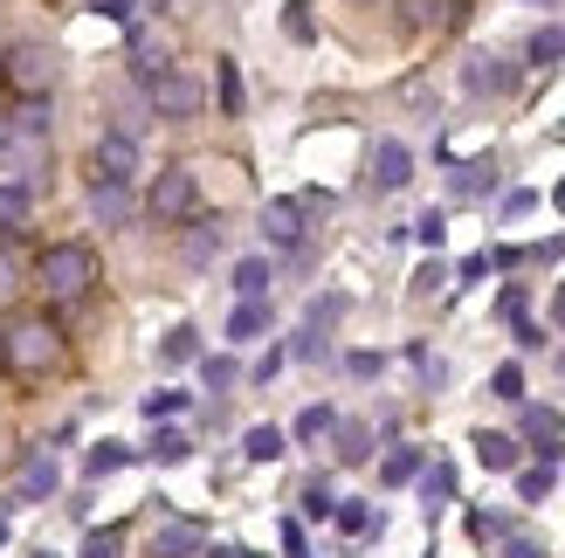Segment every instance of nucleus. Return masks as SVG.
I'll return each mask as SVG.
<instances>
[{"label": "nucleus", "instance_id": "nucleus-21", "mask_svg": "<svg viewBox=\"0 0 565 558\" xmlns=\"http://www.w3.org/2000/svg\"><path fill=\"white\" fill-rule=\"evenodd\" d=\"M331 434H338V462H365V455H373V428H365V421H345Z\"/></svg>", "mask_w": 565, "mask_h": 558}, {"label": "nucleus", "instance_id": "nucleus-57", "mask_svg": "<svg viewBox=\"0 0 565 558\" xmlns=\"http://www.w3.org/2000/svg\"><path fill=\"white\" fill-rule=\"evenodd\" d=\"M0 462H8V449H0Z\"/></svg>", "mask_w": 565, "mask_h": 558}, {"label": "nucleus", "instance_id": "nucleus-6", "mask_svg": "<svg viewBox=\"0 0 565 558\" xmlns=\"http://www.w3.org/2000/svg\"><path fill=\"white\" fill-rule=\"evenodd\" d=\"M0 76H8L21 97H49V83H55V55H49L42 42H21L8 63H0Z\"/></svg>", "mask_w": 565, "mask_h": 558}, {"label": "nucleus", "instance_id": "nucleus-36", "mask_svg": "<svg viewBox=\"0 0 565 558\" xmlns=\"http://www.w3.org/2000/svg\"><path fill=\"white\" fill-rule=\"evenodd\" d=\"M201 379L214 386V394H228V386H235V358H201Z\"/></svg>", "mask_w": 565, "mask_h": 558}, {"label": "nucleus", "instance_id": "nucleus-42", "mask_svg": "<svg viewBox=\"0 0 565 558\" xmlns=\"http://www.w3.org/2000/svg\"><path fill=\"white\" fill-rule=\"evenodd\" d=\"M14 290H21V262L8 256V248H0V303H8Z\"/></svg>", "mask_w": 565, "mask_h": 558}, {"label": "nucleus", "instance_id": "nucleus-30", "mask_svg": "<svg viewBox=\"0 0 565 558\" xmlns=\"http://www.w3.org/2000/svg\"><path fill=\"white\" fill-rule=\"evenodd\" d=\"M331 428H338L331 407H303V414H297V441H324Z\"/></svg>", "mask_w": 565, "mask_h": 558}, {"label": "nucleus", "instance_id": "nucleus-41", "mask_svg": "<svg viewBox=\"0 0 565 558\" xmlns=\"http://www.w3.org/2000/svg\"><path fill=\"white\" fill-rule=\"evenodd\" d=\"M282 35H290V42H310V35H318V28H310V14H303V0L282 14Z\"/></svg>", "mask_w": 565, "mask_h": 558}, {"label": "nucleus", "instance_id": "nucleus-37", "mask_svg": "<svg viewBox=\"0 0 565 558\" xmlns=\"http://www.w3.org/2000/svg\"><path fill=\"white\" fill-rule=\"evenodd\" d=\"M420 490H428V504H448V496H456V469H428V483H420Z\"/></svg>", "mask_w": 565, "mask_h": 558}, {"label": "nucleus", "instance_id": "nucleus-25", "mask_svg": "<svg viewBox=\"0 0 565 558\" xmlns=\"http://www.w3.org/2000/svg\"><path fill=\"white\" fill-rule=\"evenodd\" d=\"M21 496H28V504H42V496H55V462H49V455H35V462H28Z\"/></svg>", "mask_w": 565, "mask_h": 558}, {"label": "nucleus", "instance_id": "nucleus-24", "mask_svg": "<svg viewBox=\"0 0 565 558\" xmlns=\"http://www.w3.org/2000/svg\"><path fill=\"white\" fill-rule=\"evenodd\" d=\"M214 90H221V118H242V69L214 63Z\"/></svg>", "mask_w": 565, "mask_h": 558}, {"label": "nucleus", "instance_id": "nucleus-44", "mask_svg": "<svg viewBox=\"0 0 565 558\" xmlns=\"http://www.w3.org/2000/svg\"><path fill=\"white\" fill-rule=\"evenodd\" d=\"M531 207H539V193H531V186H518V193H503V221H518V214H531Z\"/></svg>", "mask_w": 565, "mask_h": 558}, {"label": "nucleus", "instance_id": "nucleus-47", "mask_svg": "<svg viewBox=\"0 0 565 558\" xmlns=\"http://www.w3.org/2000/svg\"><path fill=\"white\" fill-rule=\"evenodd\" d=\"M21 146V118H14V110H0V159H8Z\"/></svg>", "mask_w": 565, "mask_h": 558}, {"label": "nucleus", "instance_id": "nucleus-9", "mask_svg": "<svg viewBox=\"0 0 565 558\" xmlns=\"http://www.w3.org/2000/svg\"><path fill=\"white\" fill-rule=\"evenodd\" d=\"M414 180V152L401 146V138H380V146H373V186L380 193H401Z\"/></svg>", "mask_w": 565, "mask_h": 558}, {"label": "nucleus", "instance_id": "nucleus-7", "mask_svg": "<svg viewBox=\"0 0 565 558\" xmlns=\"http://www.w3.org/2000/svg\"><path fill=\"white\" fill-rule=\"evenodd\" d=\"M518 441L539 449V462H558L565 455V414L558 407H524L518 414Z\"/></svg>", "mask_w": 565, "mask_h": 558}, {"label": "nucleus", "instance_id": "nucleus-48", "mask_svg": "<svg viewBox=\"0 0 565 558\" xmlns=\"http://www.w3.org/2000/svg\"><path fill=\"white\" fill-rule=\"evenodd\" d=\"M345 373H352V379H373V373H380V352H352Z\"/></svg>", "mask_w": 565, "mask_h": 558}, {"label": "nucleus", "instance_id": "nucleus-13", "mask_svg": "<svg viewBox=\"0 0 565 558\" xmlns=\"http://www.w3.org/2000/svg\"><path fill=\"white\" fill-rule=\"evenodd\" d=\"M263 331H269V297H242L235 318H228V339H235V345H256Z\"/></svg>", "mask_w": 565, "mask_h": 558}, {"label": "nucleus", "instance_id": "nucleus-50", "mask_svg": "<svg viewBox=\"0 0 565 558\" xmlns=\"http://www.w3.org/2000/svg\"><path fill=\"white\" fill-rule=\"evenodd\" d=\"M282 551H290V558H310V545H303V524H282Z\"/></svg>", "mask_w": 565, "mask_h": 558}, {"label": "nucleus", "instance_id": "nucleus-29", "mask_svg": "<svg viewBox=\"0 0 565 558\" xmlns=\"http://www.w3.org/2000/svg\"><path fill=\"white\" fill-rule=\"evenodd\" d=\"M242 455H248V462H276V455H282V428H248Z\"/></svg>", "mask_w": 565, "mask_h": 558}, {"label": "nucleus", "instance_id": "nucleus-4", "mask_svg": "<svg viewBox=\"0 0 565 558\" xmlns=\"http://www.w3.org/2000/svg\"><path fill=\"white\" fill-rule=\"evenodd\" d=\"M146 110L166 125H186V118H201V83H193L186 69H166L146 83Z\"/></svg>", "mask_w": 565, "mask_h": 558}, {"label": "nucleus", "instance_id": "nucleus-45", "mask_svg": "<svg viewBox=\"0 0 565 558\" xmlns=\"http://www.w3.org/2000/svg\"><path fill=\"white\" fill-rule=\"evenodd\" d=\"M414 235L428 242V248H441V235H448V221H441V214H420V221H414Z\"/></svg>", "mask_w": 565, "mask_h": 558}, {"label": "nucleus", "instance_id": "nucleus-35", "mask_svg": "<svg viewBox=\"0 0 565 558\" xmlns=\"http://www.w3.org/2000/svg\"><path fill=\"white\" fill-rule=\"evenodd\" d=\"M490 394H497V400H524V366H497Z\"/></svg>", "mask_w": 565, "mask_h": 558}, {"label": "nucleus", "instance_id": "nucleus-28", "mask_svg": "<svg viewBox=\"0 0 565 558\" xmlns=\"http://www.w3.org/2000/svg\"><path fill=\"white\" fill-rule=\"evenodd\" d=\"M146 455H152V462H186V455H193V441H186L180 428H159V434H152V449H146Z\"/></svg>", "mask_w": 565, "mask_h": 558}, {"label": "nucleus", "instance_id": "nucleus-32", "mask_svg": "<svg viewBox=\"0 0 565 558\" xmlns=\"http://www.w3.org/2000/svg\"><path fill=\"white\" fill-rule=\"evenodd\" d=\"M338 511V496H331V483L318 476V483H303V517H331Z\"/></svg>", "mask_w": 565, "mask_h": 558}, {"label": "nucleus", "instance_id": "nucleus-53", "mask_svg": "<svg viewBox=\"0 0 565 558\" xmlns=\"http://www.w3.org/2000/svg\"><path fill=\"white\" fill-rule=\"evenodd\" d=\"M552 201H558V214H565V180H558V193H552Z\"/></svg>", "mask_w": 565, "mask_h": 558}, {"label": "nucleus", "instance_id": "nucleus-38", "mask_svg": "<svg viewBox=\"0 0 565 558\" xmlns=\"http://www.w3.org/2000/svg\"><path fill=\"white\" fill-rule=\"evenodd\" d=\"M290 358H303V366H318V358H324V331H297V345H290Z\"/></svg>", "mask_w": 565, "mask_h": 558}, {"label": "nucleus", "instance_id": "nucleus-11", "mask_svg": "<svg viewBox=\"0 0 565 558\" xmlns=\"http://www.w3.org/2000/svg\"><path fill=\"white\" fill-rule=\"evenodd\" d=\"M131 214H138L131 186H90V221H97V228H125Z\"/></svg>", "mask_w": 565, "mask_h": 558}, {"label": "nucleus", "instance_id": "nucleus-8", "mask_svg": "<svg viewBox=\"0 0 565 558\" xmlns=\"http://www.w3.org/2000/svg\"><path fill=\"white\" fill-rule=\"evenodd\" d=\"M462 90L469 97H511L518 90V69L503 63V55H469V63H462Z\"/></svg>", "mask_w": 565, "mask_h": 558}, {"label": "nucleus", "instance_id": "nucleus-27", "mask_svg": "<svg viewBox=\"0 0 565 558\" xmlns=\"http://www.w3.org/2000/svg\"><path fill=\"white\" fill-rule=\"evenodd\" d=\"M552 462H539V469H518V496H524V504H545V496H552Z\"/></svg>", "mask_w": 565, "mask_h": 558}, {"label": "nucleus", "instance_id": "nucleus-58", "mask_svg": "<svg viewBox=\"0 0 565 558\" xmlns=\"http://www.w3.org/2000/svg\"><path fill=\"white\" fill-rule=\"evenodd\" d=\"M242 558H256V551H242Z\"/></svg>", "mask_w": 565, "mask_h": 558}, {"label": "nucleus", "instance_id": "nucleus-15", "mask_svg": "<svg viewBox=\"0 0 565 558\" xmlns=\"http://www.w3.org/2000/svg\"><path fill=\"white\" fill-rule=\"evenodd\" d=\"M518 455H524V441L518 434H476V462H483V469H497V476H503V469H518Z\"/></svg>", "mask_w": 565, "mask_h": 558}, {"label": "nucleus", "instance_id": "nucleus-34", "mask_svg": "<svg viewBox=\"0 0 565 558\" xmlns=\"http://www.w3.org/2000/svg\"><path fill=\"white\" fill-rule=\"evenodd\" d=\"M186 400H193V394H173V386H166V394H152V400H146V421H173Z\"/></svg>", "mask_w": 565, "mask_h": 558}, {"label": "nucleus", "instance_id": "nucleus-22", "mask_svg": "<svg viewBox=\"0 0 565 558\" xmlns=\"http://www.w3.org/2000/svg\"><path fill=\"white\" fill-rule=\"evenodd\" d=\"M524 55H531V69H558V55H565V28H539Z\"/></svg>", "mask_w": 565, "mask_h": 558}, {"label": "nucleus", "instance_id": "nucleus-39", "mask_svg": "<svg viewBox=\"0 0 565 558\" xmlns=\"http://www.w3.org/2000/svg\"><path fill=\"white\" fill-rule=\"evenodd\" d=\"M338 318H345V297H318V303H310V331H324Z\"/></svg>", "mask_w": 565, "mask_h": 558}, {"label": "nucleus", "instance_id": "nucleus-43", "mask_svg": "<svg viewBox=\"0 0 565 558\" xmlns=\"http://www.w3.org/2000/svg\"><path fill=\"white\" fill-rule=\"evenodd\" d=\"M497 558H545V545H539V538H503Z\"/></svg>", "mask_w": 565, "mask_h": 558}, {"label": "nucleus", "instance_id": "nucleus-2", "mask_svg": "<svg viewBox=\"0 0 565 558\" xmlns=\"http://www.w3.org/2000/svg\"><path fill=\"white\" fill-rule=\"evenodd\" d=\"M35 283L49 290V297H90V283H97V256L83 242H49L42 256H35Z\"/></svg>", "mask_w": 565, "mask_h": 558}, {"label": "nucleus", "instance_id": "nucleus-55", "mask_svg": "<svg viewBox=\"0 0 565 558\" xmlns=\"http://www.w3.org/2000/svg\"><path fill=\"white\" fill-rule=\"evenodd\" d=\"M35 558H55V551H35Z\"/></svg>", "mask_w": 565, "mask_h": 558}, {"label": "nucleus", "instance_id": "nucleus-40", "mask_svg": "<svg viewBox=\"0 0 565 558\" xmlns=\"http://www.w3.org/2000/svg\"><path fill=\"white\" fill-rule=\"evenodd\" d=\"M331 517H338V524H345V532H373V524H380V517H373V511H365V504H338Z\"/></svg>", "mask_w": 565, "mask_h": 558}, {"label": "nucleus", "instance_id": "nucleus-20", "mask_svg": "<svg viewBox=\"0 0 565 558\" xmlns=\"http://www.w3.org/2000/svg\"><path fill=\"white\" fill-rule=\"evenodd\" d=\"M490 186H497V165H483V159L462 165V173L448 180V193H456V201H476V193H490Z\"/></svg>", "mask_w": 565, "mask_h": 558}, {"label": "nucleus", "instance_id": "nucleus-46", "mask_svg": "<svg viewBox=\"0 0 565 558\" xmlns=\"http://www.w3.org/2000/svg\"><path fill=\"white\" fill-rule=\"evenodd\" d=\"M441 283H448V269H441V262H428V269H420V276H414V297H435Z\"/></svg>", "mask_w": 565, "mask_h": 558}, {"label": "nucleus", "instance_id": "nucleus-19", "mask_svg": "<svg viewBox=\"0 0 565 558\" xmlns=\"http://www.w3.org/2000/svg\"><path fill=\"white\" fill-rule=\"evenodd\" d=\"M159 358H166V366H186V358H201V331H193V324H173V331H166V345H159Z\"/></svg>", "mask_w": 565, "mask_h": 558}, {"label": "nucleus", "instance_id": "nucleus-14", "mask_svg": "<svg viewBox=\"0 0 565 558\" xmlns=\"http://www.w3.org/2000/svg\"><path fill=\"white\" fill-rule=\"evenodd\" d=\"M166 69H173V63H166V42L152 35V28H131V76H166Z\"/></svg>", "mask_w": 565, "mask_h": 558}, {"label": "nucleus", "instance_id": "nucleus-3", "mask_svg": "<svg viewBox=\"0 0 565 558\" xmlns=\"http://www.w3.org/2000/svg\"><path fill=\"white\" fill-rule=\"evenodd\" d=\"M193 207H201L193 165H166V173L152 180V193H146V214L159 221V228H180V221H193Z\"/></svg>", "mask_w": 565, "mask_h": 558}, {"label": "nucleus", "instance_id": "nucleus-12", "mask_svg": "<svg viewBox=\"0 0 565 558\" xmlns=\"http://www.w3.org/2000/svg\"><path fill=\"white\" fill-rule=\"evenodd\" d=\"M263 235L282 242V248H297L303 242V201H269L263 207Z\"/></svg>", "mask_w": 565, "mask_h": 558}, {"label": "nucleus", "instance_id": "nucleus-26", "mask_svg": "<svg viewBox=\"0 0 565 558\" xmlns=\"http://www.w3.org/2000/svg\"><path fill=\"white\" fill-rule=\"evenodd\" d=\"M131 462V449H125V441H97V449H90V462H83V476H110V469H125Z\"/></svg>", "mask_w": 565, "mask_h": 558}, {"label": "nucleus", "instance_id": "nucleus-1", "mask_svg": "<svg viewBox=\"0 0 565 558\" xmlns=\"http://www.w3.org/2000/svg\"><path fill=\"white\" fill-rule=\"evenodd\" d=\"M63 358H70V339H63L55 318L21 311V318L0 324V366L14 379H49V373H63Z\"/></svg>", "mask_w": 565, "mask_h": 558}, {"label": "nucleus", "instance_id": "nucleus-51", "mask_svg": "<svg viewBox=\"0 0 565 558\" xmlns=\"http://www.w3.org/2000/svg\"><path fill=\"white\" fill-rule=\"evenodd\" d=\"M552 324H558V331H565V290H558V297H552Z\"/></svg>", "mask_w": 565, "mask_h": 558}, {"label": "nucleus", "instance_id": "nucleus-23", "mask_svg": "<svg viewBox=\"0 0 565 558\" xmlns=\"http://www.w3.org/2000/svg\"><path fill=\"white\" fill-rule=\"evenodd\" d=\"M420 476V449H393L386 462H380V483L386 490H401V483H414Z\"/></svg>", "mask_w": 565, "mask_h": 558}, {"label": "nucleus", "instance_id": "nucleus-31", "mask_svg": "<svg viewBox=\"0 0 565 558\" xmlns=\"http://www.w3.org/2000/svg\"><path fill=\"white\" fill-rule=\"evenodd\" d=\"M125 551V524H104V532L83 538V558H118Z\"/></svg>", "mask_w": 565, "mask_h": 558}, {"label": "nucleus", "instance_id": "nucleus-49", "mask_svg": "<svg viewBox=\"0 0 565 558\" xmlns=\"http://www.w3.org/2000/svg\"><path fill=\"white\" fill-rule=\"evenodd\" d=\"M401 21H407V28H428V21H435V0H407Z\"/></svg>", "mask_w": 565, "mask_h": 558}, {"label": "nucleus", "instance_id": "nucleus-16", "mask_svg": "<svg viewBox=\"0 0 565 558\" xmlns=\"http://www.w3.org/2000/svg\"><path fill=\"white\" fill-rule=\"evenodd\" d=\"M28 214H35V193H28V186H0V235H21L28 228Z\"/></svg>", "mask_w": 565, "mask_h": 558}, {"label": "nucleus", "instance_id": "nucleus-17", "mask_svg": "<svg viewBox=\"0 0 565 558\" xmlns=\"http://www.w3.org/2000/svg\"><path fill=\"white\" fill-rule=\"evenodd\" d=\"M269 283H276L269 256H242V262H235V290H242V297H269Z\"/></svg>", "mask_w": 565, "mask_h": 558}, {"label": "nucleus", "instance_id": "nucleus-5", "mask_svg": "<svg viewBox=\"0 0 565 558\" xmlns=\"http://www.w3.org/2000/svg\"><path fill=\"white\" fill-rule=\"evenodd\" d=\"M131 180H138V138L104 131L90 152V186H131Z\"/></svg>", "mask_w": 565, "mask_h": 558}, {"label": "nucleus", "instance_id": "nucleus-54", "mask_svg": "<svg viewBox=\"0 0 565 558\" xmlns=\"http://www.w3.org/2000/svg\"><path fill=\"white\" fill-rule=\"evenodd\" d=\"M558 373H565V352H558Z\"/></svg>", "mask_w": 565, "mask_h": 558}, {"label": "nucleus", "instance_id": "nucleus-56", "mask_svg": "<svg viewBox=\"0 0 565 558\" xmlns=\"http://www.w3.org/2000/svg\"><path fill=\"white\" fill-rule=\"evenodd\" d=\"M0 63H8V49H0Z\"/></svg>", "mask_w": 565, "mask_h": 558}, {"label": "nucleus", "instance_id": "nucleus-10", "mask_svg": "<svg viewBox=\"0 0 565 558\" xmlns=\"http://www.w3.org/2000/svg\"><path fill=\"white\" fill-rule=\"evenodd\" d=\"M152 558H201L207 551V532H201V524H166V532H152V545H146Z\"/></svg>", "mask_w": 565, "mask_h": 558}, {"label": "nucleus", "instance_id": "nucleus-52", "mask_svg": "<svg viewBox=\"0 0 565 558\" xmlns=\"http://www.w3.org/2000/svg\"><path fill=\"white\" fill-rule=\"evenodd\" d=\"M207 558H242V551H235V545H214V551H207Z\"/></svg>", "mask_w": 565, "mask_h": 558}, {"label": "nucleus", "instance_id": "nucleus-18", "mask_svg": "<svg viewBox=\"0 0 565 558\" xmlns=\"http://www.w3.org/2000/svg\"><path fill=\"white\" fill-rule=\"evenodd\" d=\"M221 256V221L207 214V221H193V235H186V262L201 269V262H214Z\"/></svg>", "mask_w": 565, "mask_h": 558}, {"label": "nucleus", "instance_id": "nucleus-33", "mask_svg": "<svg viewBox=\"0 0 565 558\" xmlns=\"http://www.w3.org/2000/svg\"><path fill=\"white\" fill-rule=\"evenodd\" d=\"M469 532L483 538V545H503V538H511V517H490V511H476V517H469Z\"/></svg>", "mask_w": 565, "mask_h": 558}]
</instances>
